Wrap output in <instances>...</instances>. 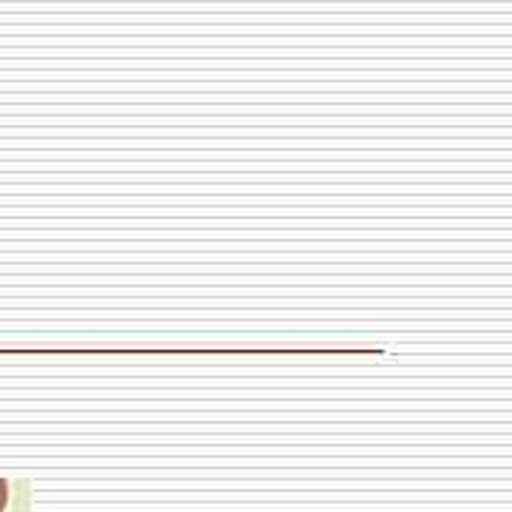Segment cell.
<instances>
[{
  "label": "cell",
  "mask_w": 512,
  "mask_h": 512,
  "mask_svg": "<svg viewBox=\"0 0 512 512\" xmlns=\"http://www.w3.org/2000/svg\"><path fill=\"white\" fill-rule=\"evenodd\" d=\"M6 501H9V484L0 478V512L6 510Z\"/></svg>",
  "instance_id": "obj_1"
}]
</instances>
